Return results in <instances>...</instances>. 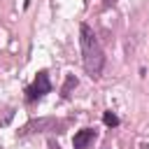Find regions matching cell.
<instances>
[{"instance_id": "1", "label": "cell", "mask_w": 149, "mask_h": 149, "mask_svg": "<svg viewBox=\"0 0 149 149\" xmlns=\"http://www.w3.org/2000/svg\"><path fill=\"white\" fill-rule=\"evenodd\" d=\"M79 44H81V61H84V70L91 77H100L102 68H105V51L93 33V28L88 23L79 26Z\"/></svg>"}, {"instance_id": "2", "label": "cell", "mask_w": 149, "mask_h": 149, "mask_svg": "<svg viewBox=\"0 0 149 149\" xmlns=\"http://www.w3.org/2000/svg\"><path fill=\"white\" fill-rule=\"evenodd\" d=\"M47 93H51V81H49L47 70H40V72L35 74L33 84H30V86H26V102H28V105H33V102L42 100Z\"/></svg>"}, {"instance_id": "3", "label": "cell", "mask_w": 149, "mask_h": 149, "mask_svg": "<svg viewBox=\"0 0 149 149\" xmlns=\"http://www.w3.org/2000/svg\"><path fill=\"white\" fill-rule=\"evenodd\" d=\"M61 123L56 121V119H33V121H28L21 130H19V135H28V133H42L44 128H58Z\"/></svg>"}, {"instance_id": "4", "label": "cell", "mask_w": 149, "mask_h": 149, "mask_svg": "<svg viewBox=\"0 0 149 149\" xmlns=\"http://www.w3.org/2000/svg\"><path fill=\"white\" fill-rule=\"evenodd\" d=\"M95 137H98L95 128H81V130L74 133V137H72V147H74V149H86Z\"/></svg>"}, {"instance_id": "5", "label": "cell", "mask_w": 149, "mask_h": 149, "mask_svg": "<svg viewBox=\"0 0 149 149\" xmlns=\"http://www.w3.org/2000/svg\"><path fill=\"white\" fill-rule=\"evenodd\" d=\"M77 84H79V79H77L74 74H68V77H65V84H63V88H61V95H63V98H70V93H72V88H77Z\"/></svg>"}, {"instance_id": "6", "label": "cell", "mask_w": 149, "mask_h": 149, "mask_svg": "<svg viewBox=\"0 0 149 149\" xmlns=\"http://www.w3.org/2000/svg\"><path fill=\"white\" fill-rule=\"evenodd\" d=\"M102 123L109 126V128H116V126H119V116H116L112 109H105V112H102Z\"/></svg>"}]
</instances>
